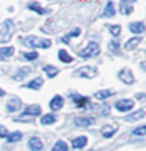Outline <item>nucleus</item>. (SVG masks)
I'll list each match as a JSON object with an SVG mask.
<instances>
[{
	"label": "nucleus",
	"instance_id": "33",
	"mask_svg": "<svg viewBox=\"0 0 146 151\" xmlns=\"http://www.w3.org/2000/svg\"><path fill=\"white\" fill-rule=\"evenodd\" d=\"M23 56L27 60H33V59H36L37 56H39V54H37L36 51H32V52H24L23 54Z\"/></svg>",
	"mask_w": 146,
	"mask_h": 151
},
{
	"label": "nucleus",
	"instance_id": "28",
	"mask_svg": "<svg viewBox=\"0 0 146 151\" xmlns=\"http://www.w3.org/2000/svg\"><path fill=\"white\" fill-rule=\"evenodd\" d=\"M59 59H60L63 63H72L73 62V58L65 50H59Z\"/></svg>",
	"mask_w": 146,
	"mask_h": 151
},
{
	"label": "nucleus",
	"instance_id": "13",
	"mask_svg": "<svg viewBox=\"0 0 146 151\" xmlns=\"http://www.w3.org/2000/svg\"><path fill=\"white\" fill-rule=\"evenodd\" d=\"M63 104H64L63 97L57 95V96H54L53 99H51V101H50V109H51V110H54V111L60 110L62 106H63Z\"/></svg>",
	"mask_w": 146,
	"mask_h": 151
},
{
	"label": "nucleus",
	"instance_id": "24",
	"mask_svg": "<svg viewBox=\"0 0 146 151\" xmlns=\"http://www.w3.org/2000/svg\"><path fill=\"white\" fill-rule=\"evenodd\" d=\"M21 138H22V133L19 131H16V132H13V133H10V134L6 136V141H8L9 143L18 142Z\"/></svg>",
	"mask_w": 146,
	"mask_h": 151
},
{
	"label": "nucleus",
	"instance_id": "6",
	"mask_svg": "<svg viewBox=\"0 0 146 151\" xmlns=\"http://www.w3.org/2000/svg\"><path fill=\"white\" fill-rule=\"evenodd\" d=\"M118 77H119V80L123 81L127 85L134 83V77H133V74H132V72H131V69H122L118 73Z\"/></svg>",
	"mask_w": 146,
	"mask_h": 151
},
{
	"label": "nucleus",
	"instance_id": "21",
	"mask_svg": "<svg viewBox=\"0 0 146 151\" xmlns=\"http://www.w3.org/2000/svg\"><path fill=\"white\" fill-rule=\"evenodd\" d=\"M14 54V47L8 46V47H0V60L4 58H9Z\"/></svg>",
	"mask_w": 146,
	"mask_h": 151
},
{
	"label": "nucleus",
	"instance_id": "5",
	"mask_svg": "<svg viewBox=\"0 0 146 151\" xmlns=\"http://www.w3.org/2000/svg\"><path fill=\"white\" fill-rule=\"evenodd\" d=\"M134 106V103L129 99H123L115 103V109L119 111H128Z\"/></svg>",
	"mask_w": 146,
	"mask_h": 151
},
{
	"label": "nucleus",
	"instance_id": "29",
	"mask_svg": "<svg viewBox=\"0 0 146 151\" xmlns=\"http://www.w3.org/2000/svg\"><path fill=\"white\" fill-rule=\"evenodd\" d=\"M51 151H68V146H67V143H65V142L58 141V142L53 146Z\"/></svg>",
	"mask_w": 146,
	"mask_h": 151
},
{
	"label": "nucleus",
	"instance_id": "34",
	"mask_svg": "<svg viewBox=\"0 0 146 151\" xmlns=\"http://www.w3.org/2000/svg\"><path fill=\"white\" fill-rule=\"evenodd\" d=\"M110 50L114 51V52L119 50V42H118V41H115V40L111 41V42H110Z\"/></svg>",
	"mask_w": 146,
	"mask_h": 151
},
{
	"label": "nucleus",
	"instance_id": "26",
	"mask_svg": "<svg viewBox=\"0 0 146 151\" xmlns=\"http://www.w3.org/2000/svg\"><path fill=\"white\" fill-rule=\"evenodd\" d=\"M55 120H57V116L53 115V114H46L41 118V124L44 126H49V124H53Z\"/></svg>",
	"mask_w": 146,
	"mask_h": 151
},
{
	"label": "nucleus",
	"instance_id": "32",
	"mask_svg": "<svg viewBox=\"0 0 146 151\" xmlns=\"http://www.w3.org/2000/svg\"><path fill=\"white\" fill-rule=\"evenodd\" d=\"M132 133H133V134H137V136H144V134L146 133V127H145V126L138 127V128H136V129H133Z\"/></svg>",
	"mask_w": 146,
	"mask_h": 151
},
{
	"label": "nucleus",
	"instance_id": "23",
	"mask_svg": "<svg viewBox=\"0 0 146 151\" xmlns=\"http://www.w3.org/2000/svg\"><path fill=\"white\" fill-rule=\"evenodd\" d=\"M114 14H115L114 4H113V1H109V3L106 4V6H105V10H104L103 16H104V17H113Z\"/></svg>",
	"mask_w": 146,
	"mask_h": 151
},
{
	"label": "nucleus",
	"instance_id": "20",
	"mask_svg": "<svg viewBox=\"0 0 146 151\" xmlns=\"http://www.w3.org/2000/svg\"><path fill=\"white\" fill-rule=\"evenodd\" d=\"M42 83H44L42 78L37 77V78H35V80H32L31 82H29V83L27 85V87L31 88V90H35V91H39V90L41 88V86H42Z\"/></svg>",
	"mask_w": 146,
	"mask_h": 151
},
{
	"label": "nucleus",
	"instance_id": "18",
	"mask_svg": "<svg viewBox=\"0 0 146 151\" xmlns=\"http://www.w3.org/2000/svg\"><path fill=\"white\" fill-rule=\"evenodd\" d=\"M129 31L132 33H142L145 31V24L142 22H134L129 24Z\"/></svg>",
	"mask_w": 146,
	"mask_h": 151
},
{
	"label": "nucleus",
	"instance_id": "11",
	"mask_svg": "<svg viewBox=\"0 0 146 151\" xmlns=\"http://www.w3.org/2000/svg\"><path fill=\"white\" fill-rule=\"evenodd\" d=\"M74 124L77 127H88V126H92L95 123V119L93 118H85V116H78L73 120Z\"/></svg>",
	"mask_w": 146,
	"mask_h": 151
},
{
	"label": "nucleus",
	"instance_id": "27",
	"mask_svg": "<svg viewBox=\"0 0 146 151\" xmlns=\"http://www.w3.org/2000/svg\"><path fill=\"white\" fill-rule=\"evenodd\" d=\"M114 92H111L110 90H103V91H99V92H96L95 93V97L97 100H105L106 97H109L111 96Z\"/></svg>",
	"mask_w": 146,
	"mask_h": 151
},
{
	"label": "nucleus",
	"instance_id": "1",
	"mask_svg": "<svg viewBox=\"0 0 146 151\" xmlns=\"http://www.w3.org/2000/svg\"><path fill=\"white\" fill-rule=\"evenodd\" d=\"M14 33V23L12 19H5L0 24V44L10 41Z\"/></svg>",
	"mask_w": 146,
	"mask_h": 151
},
{
	"label": "nucleus",
	"instance_id": "4",
	"mask_svg": "<svg viewBox=\"0 0 146 151\" xmlns=\"http://www.w3.org/2000/svg\"><path fill=\"white\" fill-rule=\"evenodd\" d=\"M76 76L78 77H83V78H88V80H91V78L96 77L97 76V69L95 67H90V65H86V67H82L81 69L77 70Z\"/></svg>",
	"mask_w": 146,
	"mask_h": 151
},
{
	"label": "nucleus",
	"instance_id": "3",
	"mask_svg": "<svg viewBox=\"0 0 146 151\" xmlns=\"http://www.w3.org/2000/svg\"><path fill=\"white\" fill-rule=\"evenodd\" d=\"M99 54H100V47H99V44L95 42V41H90L88 45L83 49V50L78 51V55L83 59L92 58V56H96Z\"/></svg>",
	"mask_w": 146,
	"mask_h": 151
},
{
	"label": "nucleus",
	"instance_id": "15",
	"mask_svg": "<svg viewBox=\"0 0 146 151\" xmlns=\"http://www.w3.org/2000/svg\"><path fill=\"white\" fill-rule=\"evenodd\" d=\"M141 40H142L141 37H132V39H129L124 45L126 50H134L141 44Z\"/></svg>",
	"mask_w": 146,
	"mask_h": 151
},
{
	"label": "nucleus",
	"instance_id": "17",
	"mask_svg": "<svg viewBox=\"0 0 146 151\" xmlns=\"http://www.w3.org/2000/svg\"><path fill=\"white\" fill-rule=\"evenodd\" d=\"M86 143H87V137L80 136V137L74 138L72 141V146H73V149H82V147L86 146Z\"/></svg>",
	"mask_w": 146,
	"mask_h": 151
},
{
	"label": "nucleus",
	"instance_id": "30",
	"mask_svg": "<svg viewBox=\"0 0 146 151\" xmlns=\"http://www.w3.org/2000/svg\"><path fill=\"white\" fill-rule=\"evenodd\" d=\"M80 33H81V29H80V28H74L73 31L69 32L65 37H63L62 41H63V42H65V44H69V39H70V37H73V36H80Z\"/></svg>",
	"mask_w": 146,
	"mask_h": 151
},
{
	"label": "nucleus",
	"instance_id": "12",
	"mask_svg": "<svg viewBox=\"0 0 146 151\" xmlns=\"http://www.w3.org/2000/svg\"><path fill=\"white\" fill-rule=\"evenodd\" d=\"M40 114H41V108L37 104H33V105H29V106H27V109L24 110V113L22 114V116H26V115L37 116V115H40Z\"/></svg>",
	"mask_w": 146,
	"mask_h": 151
},
{
	"label": "nucleus",
	"instance_id": "7",
	"mask_svg": "<svg viewBox=\"0 0 146 151\" xmlns=\"http://www.w3.org/2000/svg\"><path fill=\"white\" fill-rule=\"evenodd\" d=\"M134 1H136V0H121V6H119L121 13L124 14V16H128V14L132 13Z\"/></svg>",
	"mask_w": 146,
	"mask_h": 151
},
{
	"label": "nucleus",
	"instance_id": "2",
	"mask_svg": "<svg viewBox=\"0 0 146 151\" xmlns=\"http://www.w3.org/2000/svg\"><path fill=\"white\" fill-rule=\"evenodd\" d=\"M23 42L26 46L31 47V49H36V47H40V49H49L51 46V41L50 40H46V39H40L37 36H28L23 40Z\"/></svg>",
	"mask_w": 146,
	"mask_h": 151
},
{
	"label": "nucleus",
	"instance_id": "35",
	"mask_svg": "<svg viewBox=\"0 0 146 151\" xmlns=\"http://www.w3.org/2000/svg\"><path fill=\"white\" fill-rule=\"evenodd\" d=\"M8 136V129L4 126H0V138H5Z\"/></svg>",
	"mask_w": 146,
	"mask_h": 151
},
{
	"label": "nucleus",
	"instance_id": "16",
	"mask_svg": "<svg viewBox=\"0 0 146 151\" xmlns=\"http://www.w3.org/2000/svg\"><path fill=\"white\" fill-rule=\"evenodd\" d=\"M117 126H110V124H106V126H104L103 128H101V133H103V136L104 137H106V138H109V137H111L115 132H117Z\"/></svg>",
	"mask_w": 146,
	"mask_h": 151
},
{
	"label": "nucleus",
	"instance_id": "9",
	"mask_svg": "<svg viewBox=\"0 0 146 151\" xmlns=\"http://www.w3.org/2000/svg\"><path fill=\"white\" fill-rule=\"evenodd\" d=\"M70 99L74 101V104H76L78 108H85L90 101L88 97H83V96L78 95V93H72V95H70Z\"/></svg>",
	"mask_w": 146,
	"mask_h": 151
},
{
	"label": "nucleus",
	"instance_id": "31",
	"mask_svg": "<svg viewBox=\"0 0 146 151\" xmlns=\"http://www.w3.org/2000/svg\"><path fill=\"white\" fill-rule=\"evenodd\" d=\"M109 27V31H110V33L113 36H118L119 33H121V26H114V24H111V26H108Z\"/></svg>",
	"mask_w": 146,
	"mask_h": 151
},
{
	"label": "nucleus",
	"instance_id": "25",
	"mask_svg": "<svg viewBox=\"0 0 146 151\" xmlns=\"http://www.w3.org/2000/svg\"><path fill=\"white\" fill-rule=\"evenodd\" d=\"M44 70H45V73L47 74L49 78H53V77H55V76L59 73L58 68H55V67H53V65H46V67H44Z\"/></svg>",
	"mask_w": 146,
	"mask_h": 151
},
{
	"label": "nucleus",
	"instance_id": "14",
	"mask_svg": "<svg viewBox=\"0 0 146 151\" xmlns=\"http://www.w3.org/2000/svg\"><path fill=\"white\" fill-rule=\"evenodd\" d=\"M29 73H31V68H29V67L19 68V69L17 70V73L13 76V80H14V81H22L23 78L27 77Z\"/></svg>",
	"mask_w": 146,
	"mask_h": 151
},
{
	"label": "nucleus",
	"instance_id": "36",
	"mask_svg": "<svg viewBox=\"0 0 146 151\" xmlns=\"http://www.w3.org/2000/svg\"><path fill=\"white\" fill-rule=\"evenodd\" d=\"M4 95H5V91H3V90L0 88V97H1V96H4Z\"/></svg>",
	"mask_w": 146,
	"mask_h": 151
},
{
	"label": "nucleus",
	"instance_id": "10",
	"mask_svg": "<svg viewBox=\"0 0 146 151\" xmlns=\"http://www.w3.org/2000/svg\"><path fill=\"white\" fill-rule=\"evenodd\" d=\"M42 147H44V143L41 142L40 138H37V137L29 138V141H28V149L31 150V151H41V150H42Z\"/></svg>",
	"mask_w": 146,
	"mask_h": 151
},
{
	"label": "nucleus",
	"instance_id": "22",
	"mask_svg": "<svg viewBox=\"0 0 146 151\" xmlns=\"http://www.w3.org/2000/svg\"><path fill=\"white\" fill-rule=\"evenodd\" d=\"M144 116H145V111L141 109V110H138V111H136V113H132V114H129V115L126 118V120H127V122H134V120L142 119Z\"/></svg>",
	"mask_w": 146,
	"mask_h": 151
},
{
	"label": "nucleus",
	"instance_id": "8",
	"mask_svg": "<svg viewBox=\"0 0 146 151\" xmlns=\"http://www.w3.org/2000/svg\"><path fill=\"white\" fill-rule=\"evenodd\" d=\"M22 106V103H21V100L18 99V97H12L8 103H6V110L8 111H17V110H19Z\"/></svg>",
	"mask_w": 146,
	"mask_h": 151
},
{
	"label": "nucleus",
	"instance_id": "19",
	"mask_svg": "<svg viewBox=\"0 0 146 151\" xmlns=\"http://www.w3.org/2000/svg\"><path fill=\"white\" fill-rule=\"evenodd\" d=\"M28 9H31V10H35L36 13H39V14H47V13H50V10L49 9H44V8H41V5L39 4L37 1H33V3H31V4L28 5Z\"/></svg>",
	"mask_w": 146,
	"mask_h": 151
}]
</instances>
